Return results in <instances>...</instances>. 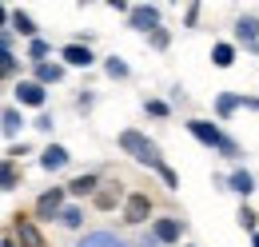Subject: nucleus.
<instances>
[{
  "instance_id": "f257e3e1",
  "label": "nucleus",
  "mask_w": 259,
  "mask_h": 247,
  "mask_svg": "<svg viewBox=\"0 0 259 247\" xmlns=\"http://www.w3.org/2000/svg\"><path fill=\"white\" fill-rule=\"evenodd\" d=\"M120 148H124L136 163H144V168H156V172L163 168V155H160V148H156V140H148V136L136 132V128L120 132Z\"/></svg>"
},
{
  "instance_id": "f03ea898",
  "label": "nucleus",
  "mask_w": 259,
  "mask_h": 247,
  "mask_svg": "<svg viewBox=\"0 0 259 247\" xmlns=\"http://www.w3.org/2000/svg\"><path fill=\"white\" fill-rule=\"evenodd\" d=\"M188 132H192L199 144L215 148V152H224V155H239V144H235L231 136H224V132H220V124H211V120H188Z\"/></svg>"
},
{
  "instance_id": "7ed1b4c3",
  "label": "nucleus",
  "mask_w": 259,
  "mask_h": 247,
  "mask_svg": "<svg viewBox=\"0 0 259 247\" xmlns=\"http://www.w3.org/2000/svg\"><path fill=\"white\" fill-rule=\"evenodd\" d=\"M120 208H124V223L140 227V223H148V216H152V195L148 191H128Z\"/></svg>"
},
{
  "instance_id": "20e7f679",
  "label": "nucleus",
  "mask_w": 259,
  "mask_h": 247,
  "mask_svg": "<svg viewBox=\"0 0 259 247\" xmlns=\"http://www.w3.org/2000/svg\"><path fill=\"white\" fill-rule=\"evenodd\" d=\"M12 239H16V247H48L44 231H40L36 219H28V216H16V223H12Z\"/></svg>"
},
{
  "instance_id": "39448f33",
  "label": "nucleus",
  "mask_w": 259,
  "mask_h": 247,
  "mask_svg": "<svg viewBox=\"0 0 259 247\" xmlns=\"http://www.w3.org/2000/svg\"><path fill=\"white\" fill-rule=\"evenodd\" d=\"M124 195H128V191H124V184H120V180H108L104 187H96V191H92V203H96L100 212H116V208L124 203Z\"/></svg>"
},
{
  "instance_id": "423d86ee",
  "label": "nucleus",
  "mask_w": 259,
  "mask_h": 247,
  "mask_svg": "<svg viewBox=\"0 0 259 247\" xmlns=\"http://www.w3.org/2000/svg\"><path fill=\"white\" fill-rule=\"evenodd\" d=\"M180 235H184V219H176V216H160V219H152V239L156 243H180Z\"/></svg>"
},
{
  "instance_id": "0eeeda50",
  "label": "nucleus",
  "mask_w": 259,
  "mask_h": 247,
  "mask_svg": "<svg viewBox=\"0 0 259 247\" xmlns=\"http://www.w3.org/2000/svg\"><path fill=\"white\" fill-rule=\"evenodd\" d=\"M60 208H64V187H48L40 199H36V219H56L60 216Z\"/></svg>"
},
{
  "instance_id": "6e6552de",
  "label": "nucleus",
  "mask_w": 259,
  "mask_h": 247,
  "mask_svg": "<svg viewBox=\"0 0 259 247\" xmlns=\"http://www.w3.org/2000/svg\"><path fill=\"white\" fill-rule=\"evenodd\" d=\"M128 20H132V28L152 32V28H160V8L156 4H136V8H128Z\"/></svg>"
},
{
  "instance_id": "1a4fd4ad",
  "label": "nucleus",
  "mask_w": 259,
  "mask_h": 247,
  "mask_svg": "<svg viewBox=\"0 0 259 247\" xmlns=\"http://www.w3.org/2000/svg\"><path fill=\"white\" fill-rule=\"evenodd\" d=\"M44 100H48V88H40L36 80H20L16 84V104L20 108H44Z\"/></svg>"
},
{
  "instance_id": "9d476101",
  "label": "nucleus",
  "mask_w": 259,
  "mask_h": 247,
  "mask_svg": "<svg viewBox=\"0 0 259 247\" xmlns=\"http://www.w3.org/2000/svg\"><path fill=\"white\" fill-rule=\"evenodd\" d=\"M60 60L72 64V68H92V48L80 44V40H76V44H64V48H60Z\"/></svg>"
},
{
  "instance_id": "9b49d317",
  "label": "nucleus",
  "mask_w": 259,
  "mask_h": 247,
  "mask_svg": "<svg viewBox=\"0 0 259 247\" xmlns=\"http://www.w3.org/2000/svg\"><path fill=\"white\" fill-rule=\"evenodd\" d=\"M68 159H72V155H68L64 144H48V148L40 152V168H44V172H60V168H68Z\"/></svg>"
},
{
  "instance_id": "f8f14e48",
  "label": "nucleus",
  "mask_w": 259,
  "mask_h": 247,
  "mask_svg": "<svg viewBox=\"0 0 259 247\" xmlns=\"http://www.w3.org/2000/svg\"><path fill=\"white\" fill-rule=\"evenodd\" d=\"M96 187H100V176H96V172H84V176H76V180L64 187V195H76V199H84V195H92Z\"/></svg>"
},
{
  "instance_id": "ddd939ff",
  "label": "nucleus",
  "mask_w": 259,
  "mask_h": 247,
  "mask_svg": "<svg viewBox=\"0 0 259 247\" xmlns=\"http://www.w3.org/2000/svg\"><path fill=\"white\" fill-rule=\"evenodd\" d=\"M8 24H12V32H20V36H24V40H36V20L32 16H28V12H24V8H16V12H8Z\"/></svg>"
},
{
  "instance_id": "4468645a",
  "label": "nucleus",
  "mask_w": 259,
  "mask_h": 247,
  "mask_svg": "<svg viewBox=\"0 0 259 247\" xmlns=\"http://www.w3.org/2000/svg\"><path fill=\"white\" fill-rule=\"evenodd\" d=\"M235 36H239V44L255 48L259 44V20L255 16H239V20H235Z\"/></svg>"
},
{
  "instance_id": "2eb2a0df",
  "label": "nucleus",
  "mask_w": 259,
  "mask_h": 247,
  "mask_svg": "<svg viewBox=\"0 0 259 247\" xmlns=\"http://www.w3.org/2000/svg\"><path fill=\"white\" fill-rule=\"evenodd\" d=\"M60 80H64V64H48V60L36 64V84H40V88H48V84H60Z\"/></svg>"
},
{
  "instance_id": "dca6fc26",
  "label": "nucleus",
  "mask_w": 259,
  "mask_h": 247,
  "mask_svg": "<svg viewBox=\"0 0 259 247\" xmlns=\"http://www.w3.org/2000/svg\"><path fill=\"white\" fill-rule=\"evenodd\" d=\"M20 124H24V116H20V108H4V112H0V132H4L8 140H12L16 132H20Z\"/></svg>"
},
{
  "instance_id": "f3484780",
  "label": "nucleus",
  "mask_w": 259,
  "mask_h": 247,
  "mask_svg": "<svg viewBox=\"0 0 259 247\" xmlns=\"http://www.w3.org/2000/svg\"><path fill=\"white\" fill-rule=\"evenodd\" d=\"M227 187H231V191H239V195H251V191H255V180H251V172H243V168H239V172H231V176H227Z\"/></svg>"
},
{
  "instance_id": "a211bd4d",
  "label": "nucleus",
  "mask_w": 259,
  "mask_h": 247,
  "mask_svg": "<svg viewBox=\"0 0 259 247\" xmlns=\"http://www.w3.org/2000/svg\"><path fill=\"white\" fill-rule=\"evenodd\" d=\"M239 100H243V96H235V92L215 96V112H220V120H227L231 112H239Z\"/></svg>"
},
{
  "instance_id": "6ab92c4d",
  "label": "nucleus",
  "mask_w": 259,
  "mask_h": 247,
  "mask_svg": "<svg viewBox=\"0 0 259 247\" xmlns=\"http://www.w3.org/2000/svg\"><path fill=\"white\" fill-rule=\"evenodd\" d=\"M211 60H215V68H231L235 64V44H215L211 48Z\"/></svg>"
},
{
  "instance_id": "aec40b11",
  "label": "nucleus",
  "mask_w": 259,
  "mask_h": 247,
  "mask_svg": "<svg viewBox=\"0 0 259 247\" xmlns=\"http://www.w3.org/2000/svg\"><path fill=\"white\" fill-rule=\"evenodd\" d=\"M104 72H108L112 80H128V76H132V68L120 60V56H108V60H104Z\"/></svg>"
},
{
  "instance_id": "412c9836",
  "label": "nucleus",
  "mask_w": 259,
  "mask_h": 247,
  "mask_svg": "<svg viewBox=\"0 0 259 247\" xmlns=\"http://www.w3.org/2000/svg\"><path fill=\"white\" fill-rule=\"evenodd\" d=\"M60 223H64V227H72V231H76V227H80V223H84V208H76V203H72V208H60Z\"/></svg>"
},
{
  "instance_id": "4be33fe9",
  "label": "nucleus",
  "mask_w": 259,
  "mask_h": 247,
  "mask_svg": "<svg viewBox=\"0 0 259 247\" xmlns=\"http://www.w3.org/2000/svg\"><path fill=\"white\" fill-rule=\"evenodd\" d=\"M20 184V172L12 168V159H0V187L8 191V187H16Z\"/></svg>"
},
{
  "instance_id": "5701e85b",
  "label": "nucleus",
  "mask_w": 259,
  "mask_h": 247,
  "mask_svg": "<svg viewBox=\"0 0 259 247\" xmlns=\"http://www.w3.org/2000/svg\"><path fill=\"white\" fill-rule=\"evenodd\" d=\"M80 247H124V243H120L116 235H108V231H92V235H88Z\"/></svg>"
},
{
  "instance_id": "b1692460",
  "label": "nucleus",
  "mask_w": 259,
  "mask_h": 247,
  "mask_svg": "<svg viewBox=\"0 0 259 247\" xmlns=\"http://www.w3.org/2000/svg\"><path fill=\"white\" fill-rule=\"evenodd\" d=\"M148 44H152L156 52H163V48L171 44V32H167V28H152V32H148Z\"/></svg>"
},
{
  "instance_id": "393cba45",
  "label": "nucleus",
  "mask_w": 259,
  "mask_h": 247,
  "mask_svg": "<svg viewBox=\"0 0 259 247\" xmlns=\"http://www.w3.org/2000/svg\"><path fill=\"white\" fill-rule=\"evenodd\" d=\"M44 56H48V40H40V36H36V40H28V60H44Z\"/></svg>"
},
{
  "instance_id": "a878e982",
  "label": "nucleus",
  "mask_w": 259,
  "mask_h": 247,
  "mask_svg": "<svg viewBox=\"0 0 259 247\" xmlns=\"http://www.w3.org/2000/svg\"><path fill=\"white\" fill-rule=\"evenodd\" d=\"M16 68H20L16 56H0V80H12V76H16Z\"/></svg>"
},
{
  "instance_id": "bb28decb",
  "label": "nucleus",
  "mask_w": 259,
  "mask_h": 247,
  "mask_svg": "<svg viewBox=\"0 0 259 247\" xmlns=\"http://www.w3.org/2000/svg\"><path fill=\"white\" fill-rule=\"evenodd\" d=\"M235 219H239V227H243V231H255V223H259V216L251 212V208H239V216H235Z\"/></svg>"
},
{
  "instance_id": "cd10ccee",
  "label": "nucleus",
  "mask_w": 259,
  "mask_h": 247,
  "mask_svg": "<svg viewBox=\"0 0 259 247\" xmlns=\"http://www.w3.org/2000/svg\"><path fill=\"white\" fill-rule=\"evenodd\" d=\"M160 180H163V184H167V191H180V176H176V172H171L167 163H163V168H160Z\"/></svg>"
},
{
  "instance_id": "c85d7f7f",
  "label": "nucleus",
  "mask_w": 259,
  "mask_h": 247,
  "mask_svg": "<svg viewBox=\"0 0 259 247\" xmlns=\"http://www.w3.org/2000/svg\"><path fill=\"white\" fill-rule=\"evenodd\" d=\"M144 108H148L152 116H167V112H171V108H167L163 100H144Z\"/></svg>"
},
{
  "instance_id": "c756f323",
  "label": "nucleus",
  "mask_w": 259,
  "mask_h": 247,
  "mask_svg": "<svg viewBox=\"0 0 259 247\" xmlns=\"http://www.w3.org/2000/svg\"><path fill=\"white\" fill-rule=\"evenodd\" d=\"M0 56H12V36L0 32Z\"/></svg>"
},
{
  "instance_id": "7c9ffc66",
  "label": "nucleus",
  "mask_w": 259,
  "mask_h": 247,
  "mask_svg": "<svg viewBox=\"0 0 259 247\" xmlns=\"http://www.w3.org/2000/svg\"><path fill=\"white\" fill-rule=\"evenodd\" d=\"M8 28V8H4V4H0V32Z\"/></svg>"
},
{
  "instance_id": "2f4dec72",
  "label": "nucleus",
  "mask_w": 259,
  "mask_h": 247,
  "mask_svg": "<svg viewBox=\"0 0 259 247\" xmlns=\"http://www.w3.org/2000/svg\"><path fill=\"white\" fill-rule=\"evenodd\" d=\"M140 247H160V243H156L152 235H144V239H140Z\"/></svg>"
},
{
  "instance_id": "473e14b6",
  "label": "nucleus",
  "mask_w": 259,
  "mask_h": 247,
  "mask_svg": "<svg viewBox=\"0 0 259 247\" xmlns=\"http://www.w3.org/2000/svg\"><path fill=\"white\" fill-rule=\"evenodd\" d=\"M0 247H16V239H12V235H4V239H0Z\"/></svg>"
},
{
  "instance_id": "72a5a7b5",
  "label": "nucleus",
  "mask_w": 259,
  "mask_h": 247,
  "mask_svg": "<svg viewBox=\"0 0 259 247\" xmlns=\"http://www.w3.org/2000/svg\"><path fill=\"white\" fill-rule=\"evenodd\" d=\"M251 247H259V231H251Z\"/></svg>"
}]
</instances>
